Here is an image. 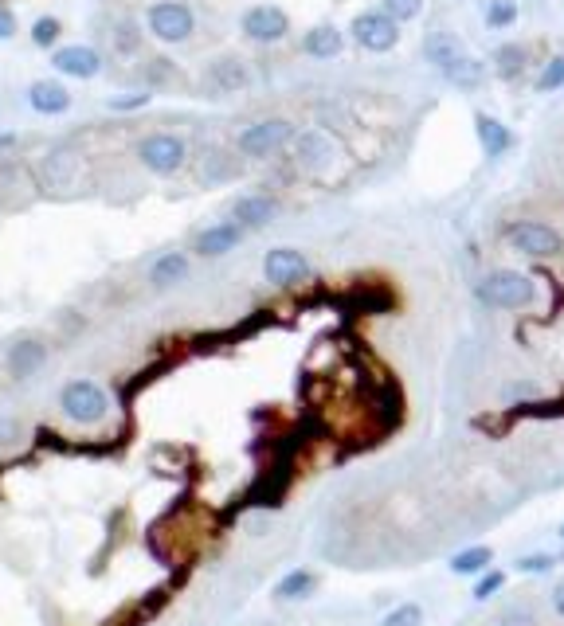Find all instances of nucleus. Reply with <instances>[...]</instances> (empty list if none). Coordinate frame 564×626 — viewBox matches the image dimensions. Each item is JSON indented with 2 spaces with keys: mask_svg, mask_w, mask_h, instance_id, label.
<instances>
[{
  "mask_svg": "<svg viewBox=\"0 0 564 626\" xmlns=\"http://www.w3.org/2000/svg\"><path fill=\"white\" fill-rule=\"evenodd\" d=\"M423 59H427L451 87H459V90H478L482 79H486L482 63L463 47V40L451 36V32H443V28L427 32V40H423Z\"/></svg>",
  "mask_w": 564,
  "mask_h": 626,
  "instance_id": "nucleus-1",
  "label": "nucleus"
},
{
  "mask_svg": "<svg viewBox=\"0 0 564 626\" xmlns=\"http://www.w3.org/2000/svg\"><path fill=\"white\" fill-rule=\"evenodd\" d=\"M138 161L153 177H173L188 165V141L181 134H169V130L145 134L138 141Z\"/></svg>",
  "mask_w": 564,
  "mask_h": 626,
  "instance_id": "nucleus-2",
  "label": "nucleus"
},
{
  "mask_svg": "<svg viewBox=\"0 0 564 626\" xmlns=\"http://www.w3.org/2000/svg\"><path fill=\"white\" fill-rule=\"evenodd\" d=\"M145 32L161 44H185L196 32V12L185 0H157L145 8Z\"/></svg>",
  "mask_w": 564,
  "mask_h": 626,
  "instance_id": "nucleus-3",
  "label": "nucleus"
},
{
  "mask_svg": "<svg viewBox=\"0 0 564 626\" xmlns=\"http://www.w3.org/2000/svg\"><path fill=\"white\" fill-rule=\"evenodd\" d=\"M474 294H478V302L482 306H490V310H521V306H529L533 302V278H525V274H517V270H494V274H486L478 286H474Z\"/></svg>",
  "mask_w": 564,
  "mask_h": 626,
  "instance_id": "nucleus-4",
  "label": "nucleus"
},
{
  "mask_svg": "<svg viewBox=\"0 0 564 626\" xmlns=\"http://www.w3.org/2000/svg\"><path fill=\"white\" fill-rule=\"evenodd\" d=\"M290 141H294V126H290L286 118H263V122L247 126L243 134L235 137L239 153L251 157V161H267V157H275V153L286 149Z\"/></svg>",
  "mask_w": 564,
  "mask_h": 626,
  "instance_id": "nucleus-5",
  "label": "nucleus"
},
{
  "mask_svg": "<svg viewBox=\"0 0 564 626\" xmlns=\"http://www.w3.org/2000/svg\"><path fill=\"white\" fill-rule=\"evenodd\" d=\"M59 407H63V415L71 419V423H79V427H91L98 423L102 415H106V392L94 384V380H71V384H63V392H59Z\"/></svg>",
  "mask_w": 564,
  "mask_h": 626,
  "instance_id": "nucleus-6",
  "label": "nucleus"
},
{
  "mask_svg": "<svg viewBox=\"0 0 564 626\" xmlns=\"http://www.w3.org/2000/svg\"><path fill=\"white\" fill-rule=\"evenodd\" d=\"M349 36H353L357 47H365V51H373V55H384V51H392V47L400 44V24L388 20L380 8H369V12L353 16Z\"/></svg>",
  "mask_w": 564,
  "mask_h": 626,
  "instance_id": "nucleus-7",
  "label": "nucleus"
},
{
  "mask_svg": "<svg viewBox=\"0 0 564 626\" xmlns=\"http://www.w3.org/2000/svg\"><path fill=\"white\" fill-rule=\"evenodd\" d=\"M239 32L251 40V44H279L290 32V16L275 8V4H255L239 16Z\"/></svg>",
  "mask_w": 564,
  "mask_h": 626,
  "instance_id": "nucleus-8",
  "label": "nucleus"
},
{
  "mask_svg": "<svg viewBox=\"0 0 564 626\" xmlns=\"http://www.w3.org/2000/svg\"><path fill=\"white\" fill-rule=\"evenodd\" d=\"M506 243L514 247L517 255H529V259H553V255H561V235L553 227L533 224V220H521V224L506 227Z\"/></svg>",
  "mask_w": 564,
  "mask_h": 626,
  "instance_id": "nucleus-9",
  "label": "nucleus"
},
{
  "mask_svg": "<svg viewBox=\"0 0 564 626\" xmlns=\"http://www.w3.org/2000/svg\"><path fill=\"white\" fill-rule=\"evenodd\" d=\"M51 67H55L63 79L87 83L94 75H102V55H98L91 44H63L51 51Z\"/></svg>",
  "mask_w": 564,
  "mask_h": 626,
  "instance_id": "nucleus-10",
  "label": "nucleus"
},
{
  "mask_svg": "<svg viewBox=\"0 0 564 626\" xmlns=\"http://www.w3.org/2000/svg\"><path fill=\"white\" fill-rule=\"evenodd\" d=\"M263 274H267V282L271 286H298V282H306L314 267H310V259L302 255V251H294V247H275V251H267V259H263Z\"/></svg>",
  "mask_w": 564,
  "mask_h": 626,
  "instance_id": "nucleus-11",
  "label": "nucleus"
},
{
  "mask_svg": "<svg viewBox=\"0 0 564 626\" xmlns=\"http://www.w3.org/2000/svg\"><path fill=\"white\" fill-rule=\"evenodd\" d=\"M239 243H243V227L235 224V220H220V224H208L196 235L192 251L200 259H220V255H232Z\"/></svg>",
  "mask_w": 564,
  "mask_h": 626,
  "instance_id": "nucleus-12",
  "label": "nucleus"
},
{
  "mask_svg": "<svg viewBox=\"0 0 564 626\" xmlns=\"http://www.w3.org/2000/svg\"><path fill=\"white\" fill-rule=\"evenodd\" d=\"M279 216V200L267 196V192H247L232 204V220L243 231H255V227H267Z\"/></svg>",
  "mask_w": 564,
  "mask_h": 626,
  "instance_id": "nucleus-13",
  "label": "nucleus"
},
{
  "mask_svg": "<svg viewBox=\"0 0 564 626\" xmlns=\"http://www.w3.org/2000/svg\"><path fill=\"white\" fill-rule=\"evenodd\" d=\"M24 98H28V106H32L36 114H44V118H59V114L71 110V90L63 87L59 79H36L32 87L24 90Z\"/></svg>",
  "mask_w": 564,
  "mask_h": 626,
  "instance_id": "nucleus-14",
  "label": "nucleus"
},
{
  "mask_svg": "<svg viewBox=\"0 0 564 626\" xmlns=\"http://www.w3.org/2000/svg\"><path fill=\"white\" fill-rule=\"evenodd\" d=\"M44 360H47V345L44 341H36V337H28V341H16V345L8 349L4 368H8V376L24 380V376L40 372V368H44Z\"/></svg>",
  "mask_w": 564,
  "mask_h": 626,
  "instance_id": "nucleus-15",
  "label": "nucleus"
},
{
  "mask_svg": "<svg viewBox=\"0 0 564 626\" xmlns=\"http://www.w3.org/2000/svg\"><path fill=\"white\" fill-rule=\"evenodd\" d=\"M192 263H188L185 251H165V255H157L153 259V267H149V282L157 286V290H169V286H177V282H185Z\"/></svg>",
  "mask_w": 564,
  "mask_h": 626,
  "instance_id": "nucleus-16",
  "label": "nucleus"
},
{
  "mask_svg": "<svg viewBox=\"0 0 564 626\" xmlns=\"http://www.w3.org/2000/svg\"><path fill=\"white\" fill-rule=\"evenodd\" d=\"M474 134L482 141V153H486V157H502V153L514 145L510 126H502V122L490 118V114H478V118H474Z\"/></svg>",
  "mask_w": 564,
  "mask_h": 626,
  "instance_id": "nucleus-17",
  "label": "nucleus"
},
{
  "mask_svg": "<svg viewBox=\"0 0 564 626\" xmlns=\"http://www.w3.org/2000/svg\"><path fill=\"white\" fill-rule=\"evenodd\" d=\"M302 47H306V55H314V59H337L341 47H345V36H341L333 24H318V28H310V32L302 36Z\"/></svg>",
  "mask_w": 564,
  "mask_h": 626,
  "instance_id": "nucleus-18",
  "label": "nucleus"
},
{
  "mask_svg": "<svg viewBox=\"0 0 564 626\" xmlns=\"http://www.w3.org/2000/svg\"><path fill=\"white\" fill-rule=\"evenodd\" d=\"M294 153H298V161L306 165V169H314V165H322L329 161V137L322 130H310V134H298L294 137Z\"/></svg>",
  "mask_w": 564,
  "mask_h": 626,
  "instance_id": "nucleus-19",
  "label": "nucleus"
},
{
  "mask_svg": "<svg viewBox=\"0 0 564 626\" xmlns=\"http://www.w3.org/2000/svg\"><path fill=\"white\" fill-rule=\"evenodd\" d=\"M208 83L216 90H239L243 83H247V71H243V63L239 59H216L212 63V71H208Z\"/></svg>",
  "mask_w": 564,
  "mask_h": 626,
  "instance_id": "nucleus-20",
  "label": "nucleus"
},
{
  "mask_svg": "<svg viewBox=\"0 0 564 626\" xmlns=\"http://www.w3.org/2000/svg\"><path fill=\"white\" fill-rule=\"evenodd\" d=\"M490 59H494V71H498L502 79H517V75L525 71V59H529V55H525L521 44H502Z\"/></svg>",
  "mask_w": 564,
  "mask_h": 626,
  "instance_id": "nucleus-21",
  "label": "nucleus"
},
{
  "mask_svg": "<svg viewBox=\"0 0 564 626\" xmlns=\"http://www.w3.org/2000/svg\"><path fill=\"white\" fill-rule=\"evenodd\" d=\"M63 40V20L59 16H40V20H32V44L44 47V51H55Z\"/></svg>",
  "mask_w": 564,
  "mask_h": 626,
  "instance_id": "nucleus-22",
  "label": "nucleus"
},
{
  "mask_svg": "<svg viewBox=\"0 0 564 626\" xmlns=\"http://www.w3.org/2000/svg\"><path fill=\"white\" fill-rule=\"evenodd\" d=\"M310 591H314V572H290V576H282L279 587H275L279 599H306Z\"/></svg>",
  "mask_w": 564,
  "mask_h": 626,
  "instance_id": "nucleus-23",
  "label": "nucleus"
},
{
  "mask_svg": "<svg viewBox=\"0 0 564 626\" xmlns=\"http://www.w3.org/2000/svg\"><path fill=\"white\" fill-rule=\"evenodd\" d=\"M490 564V548H467V552H459L455 560H451V572L455 576H474V572H482Z\"/></svg>",
  "mask_w": 564,
  "mask_h": 626,
  "instance_id": "nucleus-24",
  "label": "nucleus"
},
{
  "mask_svg": "<svg viewBox=\"0 0 564 626\" xmlns=\"http://www.w3.org/2000/svg\"><path fill=\"white\" fill-rule=\"evenodd\" d=\"M380 12L396 24H408L423 12V0H380Z\"/></svg>",
  "mask_w": 564,
  "mask_h": 626,
  "instance_id": "nucleus-25",
  "label": "nucleus"
},
{
  "mask_svg": "<svg viewBox=\"0 0 564 626\" xmlns=\"http://www.w3.org/2000/svg\"><path fill=\"white\" fill-rule=\"evenodd\" d=\"M138 47H141V28L134 20H122L114 28V51L118 55H138Z\"/></svg>",
  "mask_w": 564,
  "mask_h": 626,
  "instance_id": "nucleus-26",
  "label": "nucleus"
},
{
  "mask_svg": "<svg viewBox=\"0 0 564 626\" xmlns=\"http://www.w3.org/2000/svg\"><path fill=\"white\" fill-rule=\"evenodd\" d=\"M423 623V607L420 603H400V607H392L380 626H420Z\"/></svg>",
  "mask_w": 564,
  "mask_h": 626,
  "instance_id": "nucleus-27",
  "label": "nucleus"
},
{
  "mask_svg": "<svg viewBox=\"0 0 564 626\" xmlns=\"http://www.w3.org/2000/svg\"><path fill=\"white\" fill-rule=\"evenodd\" d=\"M517 20V4L514 0H490V8H486V24L498 32V28H510Z\"/></svg>",
  "mask_w": 564,
  "mask_h": 626,
  "instance_id": "nucleus-28",
  "label": "nucleus"
},
{
  "mask_svg": "<svg viewBox=\"0 0 564 626\" xmlns=\"http://www.w3.org/2000/svg\"><path fill=\"white\" fill-rule=\"evenodd\" d=\"M145 79H149V87H153V83H157V87L173 83V79H177V71H173V59H165V55L149 59V67H145Z\"/></svg>",
  "mask_w": 564,
  "mask_h": 626,
  "instance_id": "nucleus-29",
  "label": "nucleus"
},
{
  "mask_svg": "<svg viewBox=\"0 0 564 626\" xmlns=\"http://www.w3.org/2000/svg\"><path fill=\"white\" fill-rule=\"evenodd\" d=\"M557 87H564V55L549 59L545 71H541V79H537V90H557Z\"/></svg>",
  "mask_w": 564,
  "mask_h": 626,
  "instance_id": "nucleus-30",
  "label": "nucleus"
},
{
  "mask_svg": "<svg viewBox=\"0 0 564 626\" xmlns=\"http://www.w3.org/2000/svg\"><path fill=\"white\" fill-rule=\"evenodd\" d=\"M153 102V90H138V94H126V98H110V110H141Z\"/></svg>",
  "mask_w": 564,
  "mask_h": 626,
  "instance_id": "nucleus-31",
  "label": "nucleus"
},
{
  "mask_svg": "<svg viewBox=\"0 0 564 626\" xmlns=\"http://www.w3.org/2000/svg\"><path fill=\"white\" fill-rule=\"evenodd\" d=\"M20 32V20H16V12L8 8V4H0V40H12Z\"/></svg>",
  "mask_w": 564,
  "mask_h": 626,
  "instance_id": "nucleus-32",
  "label": "nucleus"
},
{
  "mask_svg": "<svg viewBox=\"0 0 564 626\" xmlns=\"http://www.w3.org/2000/svg\"><path fill=\"white\" fill-rule=\"evenodd\" d=\"M549 568H553L549 556H525V560H517V572H549Z\"/></svg>",
  "mask_w": 564,
  "mask_h": 626,
  "instance_id": "nucleus-33",
  "label": "nucleus"
},
{
  "mask_svg": "<svg viewBox=\"0 0 564 626\" xmlns=\"http://www.w3.org/2000/svg\"><path fill=\"white\" fill-rule=\"evenodd\" d=\"M498 587H502V572H490L486 580L474 587V599H490V595H494Z\"/></svg>",
  "mask_w": 564,
  "mask_h": 626,
  "instance_id": "nucleus-34",
  "label": "nucleus"
},
{
  "mask_svg": "<svg viewBox=\"0 0 564 626\" xmlns=\"http://www.w3.org/2000/svg\"><path fill=\"white\" fill-rule=\"evenodd\" d=\"M498 626H529V619H521V615H506Z\"/></svg>",
  "mask_w": 564,
  "mask_h": 626,
  "instance_id": "nucleus-35",
  "label": "nucleus"
},
{
  "mask_svg": "<svg viewBox=\"0 0 564 626\" xmlns=\"http://www.w3.org/2000/svg\"><path fill=\"white\" fill-rule=\"evenodd\" d=\"M12 431H16V423H12V419H0V439L12 435Z\"/></svg>",
  "mask_w": 564,
  "mask_h": 626,
  "instance_id": "nucleus-36",
  "label": "nucleus"
},
{
  "mask_svg": "<svg viewBox=\"0 0 564 626\" xmlns=\"http://www.w3.org/2000/svg\"><path fill=\"white\" fill-rule=\"evenodd\" d=\"M16 145V134H0V149H12Z\"/></svg>",
  "mask_w": 564,
  "mask_h": 626,
  "instance_id": "nucleus-37",
  "label": "nucleus"
},
{
  "mask_svg": "<svg viewBox=\"0 0 564 626\" xmlns=\"http://www.w3.org/2000/svg\"><path fill=\"white\" fill-rule=\"evenodd\" d=\"M553 603H557V611H561V615H564V583H561V587H557V595H553Z\"/></svg>",
  "mask_w": 564,
  "mask_h": 626,
  "instance_id": "nucleus-38",
  "label": "nucleus"
},
{
  "mask_svg": "<svg viewBox=\"0 0 564 626\" xmlns=\"http://www.w3.org/2000/svg\"><path fill=\"white\" fill-rule=\"evenodd\" d=\"M561 537H564V529H561Z\"/></svg>",
  "mask_w": 564,
  "mask_h": 626,
  "instance_id": "nucleus-39",
  "label": "nucleus"
}]
</instances>
